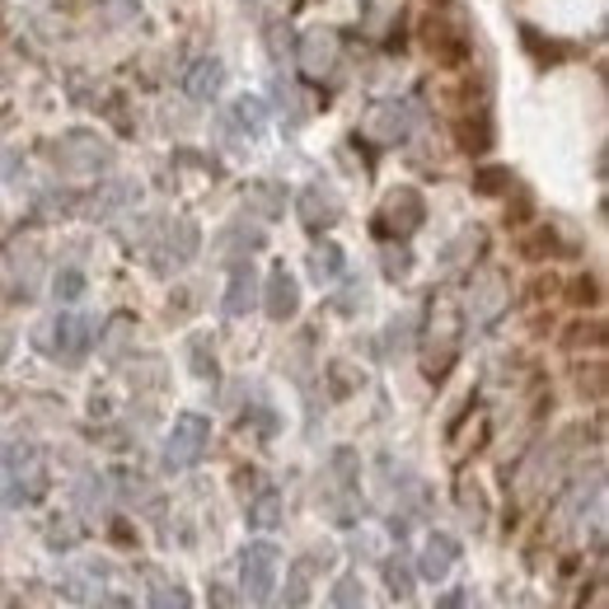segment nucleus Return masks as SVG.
I'll use <instances>...</instances> for the list:
<instances>
[{"label": "nucleus", "instance_id": "obj_1", "mask_svg": "<svg viewBox=\"0 0 609 609\" xmlns=\"http://www.w3.org/2000/svg\"><path fill=\"white\" fill-rule=\"evenodd\" d=\"M460 333H464V314L455 296H431L427 305V333H422V366L427 380H445V370L460 357Z\"/></svg>", "mask_w": 609, "mask_h": 609}, {"label": "nucleus", "instance_id": "obj_2", "mask_svg": "<svg viewBox=\"0 0 609 609\" xmlns=\"http://www.w3.org/2000/svg\"><path fill=\"white\" fill-rule=\"evenodd\" d=\"M207 445H211V422L202 412H179L165 441V469H192L207 455Z\"/></svg>", "mask_w": 609, "mask_h": 609}, {"label": "nucleus", "instance_id": "obj_3", "mask_svg": "<svg viewBox=\"0 0 609 609\" xmlns=\"http://www.w3.org/2000/svg\"><path fill=\"white\" fill-rule=\"evenodd\" d=\"M338 56H343L338 29L314 24V29L301 33V43H296V66H301L305 81H328V75L338 71Z\"/></svg>", "mask_w": 609, "mask_h": 609}, {"label": "nucleus", "instance_id": "obj_4", "mask_svg": "<svg viewBox=\"0 0 609 609\" xmlns=\"http://www.w3.org/2000/svg\"><path fill=\"white\" fill-rule=\"evenodd\" d=\"M277 567H282V554H277V544H249L244 548V567H240V577H244V600L253 605H267L272 600V586H277Z\"/></svg>", "mask_w": 609, "mask_h": 609}, {"label": "nucleus", "instance_id": "obj_5", "mask_svg": "<svg viewBox=\"0 0 609 609\" xmlns=\"http://www.w3.org/2000/svg\"><path fill=\"white\" fill-rule=\"evenodd\" d=\"M427 221V202H422V192L418 188H395L385 198V207H380V221H376V230L380 234H389V240H408L412 230H418Z\"/></svg>", "mask_w": 609, "mask_h": 609}, {"label": "nucleus", "instance_id": "obj_6", "mask_svg": "<svg viewBox=\"0 0 609 609\" xmlns=\"http://www.w3.org/2000/svg\"><path fill=\"white\" fill-rule=\"evenodd\" d=\"M56 165L66 174H99L113 165V150L94 132H66L62 141H56Z\"/></svg>", "mask_w": 609, "mask_h": 609}, {"label": "nucleus", "instance_id": "obj_7", "mask_svg": "<svg viewBox=\"0 0 609 609\" xmlns=\"http://www.w3.org/2000/svg\"><path fill=\"white\" fill-rule=\"evenodd\" d=\"M506 305H511V286H506L502 272H483V277H474V291H469V314H474L479 328H493Z\"/></svg>", "mask_w": 609, "mask_h": 609}, {"label": "nucleus", "instance_id": "obj_8", "mask_svg": "<svg viewBox=\"0 0 609 609\" xmlns=\"http://www.w3.org/2000/svg\"><path fill=\"white\" fill-rule=\"evenodd\" d=\"M422 48L437 56L441 66H460L469 56V43H464V33L455 29V19H441V14L422 19Z\"/></svg>", "mask_w": 609, "mask_h": 609}, {"label": "nucleus", "instance_id": "obj_9", "mask_svg": "<svg viewBox=\"0 0 609 609\" xmlns=\"http://www.w3.org/2000/svg\"><path fill=\"white\" fill-rule=\"evenodd\" d=\"M366 132L376 136V141H385V146L403 141V136L412 132V104H403V99L376 104V108H370V117H366Z\"/></svg>", "mask_w": 609, "mask_h": 609}, {"label": "nucleus", "instance_id": "obj_10", "mask_svg": "<svg viewBox=\"0 0 609 609\" xmlns=\"http://www.w3.org/2000/svg\"><path fill=\"white\" fill-rule=\"evenodd\" d=\"M296 216H301L305 230H328V225H338V216H343L338 192L324 188V183H309V188L301 192V202H296Z\"/></svg>", "mask_w": 609, "mask_h": 609}, {"label": "nucleus", "instance_id": "obj_11", "mask_svg": "<svg viewBox=\"0 0 609 609\" xmlns=\"http://www.w3.org/2000/svg\"><path fill=\"white\" fill-rule=\"evenodd\" d=\"M263 309H267V319H296V309H301V282L291 277L286 267H272V277H267V291H263Z\"/></svg>", "mask_w": 609, "mask_h": 609}, {"label": "nucleus", "instance_id": "obj_12", "mask_svg": "<svg viewBox=\"0 0 609 609\" xmlns=\"http://www.w3.org/2000/svg\"><path fill=\"white\" fill-rule=\"evenodd\" d=\"M52 333H56V357L62 361H81L85 351H90V338H94V324L85 319V314H56V324H52Z\"/></svg>", "mask_w": 609, "mask_h": 609}, {"label": "nucleus", "instance_id": "obj_13", "mask_svg": "<svg viewBox=\"0 0 609 609\" xmlns=\"http://www.w3.org/2000/svg\"><path fill=\"white\" fill-rule=\"evenodd\" d=\"M455 558H460V539L455 535H427V544H422V558H418V573L427 577V581H445L450 577V567H455Z\"/></svg>", "mask_w": 609, "mask_h": 609}, {"label": "nucleus", "instance_id": "obj_14", "mask_svg": "<svg viewBox=\"0 0 609 609\" xmlns=\"http://www.w3.org/2000/svg\"><path fill=\"white\" fill-rule=\"evenodd\" d=\"M253 305H259V272H253V263H234L230 286H225V314L230 319H244Z\"/></svg>", "mask_w": 609, "mask_h": 609}, {"label": "nucleus", "instance_id": "obj_15", "mask_svg": "<svg viewBox=\"0 0 609 609\" xmlns=\"http://www.w3.org/2000/svg\"><path fill=\"white\" fill-rule=\"evenodd\" d=\"M188 94H192V99H216V94H221L225 90V66H221V56H202V62L198 66H192L188 71Z\"/></svg>", "mask_w": 609, "mask_h": 609}, {"label": "nucleus", "instance_id": "obj_16", "mask_svg": "<svg viewBox=\"0 0 609 609\" xmlns=\"http://www.w3.org/2000/svg\"><path fill=\"white\" fill-rule=\"evenodd\" d=\"M198 259V225L192 221H179L169 230V249H165V259H160V267H183V263H192Z\"/></svg>", "mask_w": 609, "mask_h": 609}, {"label": "nucleus", "instance_id": "obj_17", "mask_svg": "<svg viewBox=\"0 0 609 609\" xmlns=\"http://www.w3.org/2000/svg\"><path fill=\"white\" fill-rule=\"evenodd\" d=\"M230 123L240 127L244 136H259V132L267 127V104H263V99H253V94H244V99H234Z\"/></svg>", "mask_w": 609, "mask_h": 609}, {"label": "nucleus", "instance_id": "obj_18", "mask_svg": "<svg viewBox=\"0 0 609 609\" xmlns=\"http://www.w3.org/2000/svg\"><path fill=\"white\" fill-rule=\"evenodd\" d=\"M253 211L263 216V221H277V216L286 211V192L277 183H249V198H244Z\"/></svg>", "mask_w": 609, "mask_h": 609}, {"label": "nucleus", "instance_id": "obj_19", "mask_svg": "<svg viewBox=\"0 0 609 609\" xmlns=\"http://www.w3.org/2000/svg\"><path fill=\"white\" fill-rule=\"evenodd\" d=\"M249 525H253V529H277V525H282V493L263 487V493L249 502Z\"/></svg>", "mask_w": 609, "mask_h": 609}, {"label": "nucleus", "instance_id": "obj_20", "mask_svg": "<svg viewBox=\"0 0 609 609\" xmlns=\"http://www.w3.org/2000/svg\"><path fill=\"white\" fill-rule=\"evenodd\" d=\"M309 272H314V282H338L343 277V249L338 244H319L309 253Z\"/></svg>", "mask_w": 609, "mask_h": 609}, {"label": "nucleus", "instance_id": "obj_21", "mask_svg": "<svg viewBox=\"0 0 609 609\" xmlns=\"http://www.w3.org/2000/svg\"><path fill=\"white\" fill-rule=\"evenodd\" d=\"M412 581H418V577H412V567H408V558H385V586H389V596H395V600H408L412 596Z\"/></svg>", "mask_w": 609, "mask_h": 609}, {"label": "nucleus", "instance_id": "obj_22", "mask_svg": "<svg viewBox=\"0 0 609 609\" xmlns=\"http://www.w3.org/2000/svg\"><path fill=\"white\" fill-rule=\"evenodd\" d=\"M460 146L469 155H479V150L493 146V127H487V117H464V123H460Z\"/></svg>", "mask_w": 609, "mask_h": 609}, {"label": "nucleus", "instance_id": "obj_23", "mask_svg": "<svg viewBox=\"0 0 609 609\" xmlns=\"http://www.w3.org/2000/svg\"><path fill=\"white\" fill-rule=\"evenodd\" d=\"M127 202H136V183H108L99 198H94V216H113V211H123Z\"/></svg>", "mask_w": 609, "mask_h": 609}, {"label": "nucleus", "instance_id": "obj_24", "mask_svg": "<svg viewBox=\"0 0 609 609\" xmlns=\"http://www.w3.org/2000/svg\"><path fill=\"white\" fill-rule=\"evenodd\" d=\"M52 296L56 301H81L85 296V272L81 267H62V272H56V277H52Z\"/></svg>", "mask_w": 609, "mask_h": 609}, {"label": "nucleus", "instance_id": "obj_25", "mask_svg": "<svg viewBox=\"0 0 609 609\" xmlns=\"http://www.w3.org/2000/svg\"><path fill=\"white\" fill-rule=\"evenodd\" d=\"M577 389H581V399H591V403L605 399V361L600 357L591 366H577Z\"/></svg>", "mask_w": 609, "mask_h": 609}, {"label": "nucleus", "instance_id": "obj_26", "mask_svg": "<svg viewBox=\"0 0 609 609\" xmlns=\"http://www.w3.org/2000/svg\"><path fill=\"white\" fill-rule=\"evenodd\" d=\"M221 244H225V253L240 249L244 259H249L253 249H263V230H253V225H230V230L221 234Z\"/></svg>", "mask_w": 609, "mask_h": 609}, {"label": "nucleus", "instance_id": "obj_27", "mask_svg": "<svg viewBox=\"0 0 609 609\" xmlns=\"http://www.w3.org/2000/svg\"><path fill=\"white\" fill-rule=\"evenodd\" d=\"M506 188H511V169H502V165H487L474 174V192H483V198H497Z\"/></svg>", "mask_w": 609, "mask_h": 609}, {"label": "nucleus", "instance_id": "obj_28", "mask_svg": "<svg viewBox=\"0 0 609 609\" xmlns=\"http://www.w3.org/2000/svg\"><path fill=\"white\" fill-rule=\"evenodd\" d=\"M380 259H385V277H389V282H403L408 272H412V253H408L403 244H385Z\"/></svg>", "mask_w": 609, "mask_h": 609}, {"label": "nucleus", "instance_id": "obj_29", "mask_svg": "<svg viewBox=\"0 0 609 609\" xmlns=\"http://www.w3.org/2000/svg\"><path fill=\"white\" fill-rule=\"evenodd\" d=\"M563 244H558V234L554 230H535V234H529V240L521 244V253H525V259H554V253H558Z\"/></svg>", "mask_w": 609, "mask_h": 609}, {"label": "nucleus", "instance_id": "obj_30", "mask_svg": "<svg viewBox=\"0 0 609 609\" xmlns=\"http://www.w3.org/2000/svg\"><path fill=\"white\" fill-rule=\"evenodd\" d=\"M460 506H464V516H469V521L483 525L487 502H483V493H479V483H474V479H464V483H460Z\"/></svg>", "mask_w": 609, "mask_h": 609}, {"label": "nucleus", "instance_id": "obj_31", "mask_svg": "<svg viewBox=\"0 0 609 609\" xmlns=\"http://www.w3.org/2000/svg\"><path fill=\"white\" fill-rule=\"evenodd\" d=\"M188 591L183 586H174V581H160L155 586V596H150V609H188Z\"/></svg>", "mask_w": 609, "mask_h": 609}, {"label": "nucleus", "instance_id": "obj_32", "mask_svg": "<svg viewBox=\"0 0 609 609\" xmlns=\"http://www.w3.org/2000/svg\"><path fill=\"white\" fill-rule=\"evenodd\" d=\"M188 351H192V376L211 380V376H216V351H211V343H207V338H192Z\"/></svg>", "mask_w": 609, "mask_h": 609}, {"label": "nucleus", "instance_id": "obj_33", "mask_svg": "<svg viewBox=\"0 0 609 609\" xmlns=\"http://www.w3.org/2000/svg\"><path fill=\"white\" fill-rule=\"evenodd\" d=\"M366 591H361V581L357 577H338V586H333V605L338 609H361Z\"/></svg>", "mask_w": 609, "mask_h": 609}, {"label": "nucleus", "instance_id": "obj_34", "mask_svg": "<svg viewBox=\"0 0 609 609\" xmlns=\"http://www.w3.org/2000/svg\"><path fill=\"white\" fill-rule=\"evenodd\" d=\"M309 600V567L301 563V567H291V586H286V605L291 609H301Z\"/></svg>", "mask_w": 609, "mask_h": 609}, {"label": "nucleus", "instance_id": "obj_35", "mask_svg": "<svg viewBox=\"0 0 609 609\" xmlns=\"http://www.w3.org/2000/svg\"><path fill=\"white\" fill-rule=\"evenodd\" d=\"M521 38H525V48H535V52H539V56H535V62H563V56H558L563 48H558V43H544V38H539L535 29H529V24L521 29Z\"/></svg>", "mask_w": 609, "mask_h": 609}, {"label": "nucleus", "instance_id": "obj_36", "mask_svg": "<svg viewBox=\"0 0 609 609\" xmlns=\"http://www.w3.org/2000/svg\"><path fill=\"white\" fill-rule=\"evenodd\" d=\"M573 301L577 305H600V277H577L573 282Z\"/></svg>", "mask_w": 609, "mask_h": 609}, {"label": "nucleus", "instance_id": "obj_37", "mask_svg": "<svg viewBox=\"0 0 609 609\" xmlns=\"http://www.w3.org/2000/svg\"><path fill=\"white\" fill-rule=\"evenodd\" d=\"M277 108H282V117H291V123H301V117H305V108H301V99H296V90H291V85H277Z\"/></svg>", "mask_w": 609, "mask_h": 609}, {"label": "nucleus", "instance_id": "obj_38", "mask_svg": "<svg viewBox=\"0 0 609 609\" xmlns=\"http://www.w3.org/2000/svg\"><path fill=\"white\" fill-rule=\"evenodd\" d=\"M567 343H573V347H586V343H591V347H605V328H600V324H577Z\"/></svg>", "mask_w": 609, "mask_h": 609}, {"label": "nucleus", "instance_id": "obj_39", "mask_svg": "<svg viewBox=\"0 0 609 609\" xmlns=\"http://www.w3.org/2000/svg\"><path fill=\"white\" fill-rule=\"evenodd\" d=\"M211 609H249L240 591H230V586H211Z\"/></svg>", "mask_w": 609, "mask_h": 609}, {"label": "nucleus", "instance_id": "obj_40", "mask_svg": "<svg viewBox=\"0 0 609 609\" xmlns=\"http://www.w3.org/2000/svg\"><path fill=\"white\" fill-rule=\"evenodd\" d=\"M328 380H333V395H338V399H347V395H351V385H357V380H351V366H343V361L328 370Z\"/></svg>", "mask_w": 609, "mask_h": 609}, {"label": "nucleus", "instance_id": "obj_41", "mask_svg": "<svg viewBox=\"0 0 609 609\" xmlns=\"http://www.w3.org/2000/svg\"><path fill=\"white\" fill-rule=\"evenodd\" d=\"M117 487H123V497H141L146 493V479L141 474H127V469H123V474H117Z\"/></svg>", "mask_w": 609, "mask_h": 609}, {"label": "nucleus", "instance_id": "obj_42", "mask_svg": "<svg viewBox=\"0 0 609 609\" xmlns=\"http://www.w3.org/2000/svg\"><path fill=\"white\" fill-rule=\"evenodd\" d=\"M357 305H366V286H357V282H351L347 291H343V296H338V309H357Z\"/></svg>", "mask_w": 609, "mask_h": 609}, {"label": "nucleus", "instance_id": "obj_43", "mask_svg": "<svg viewBox=\"0 0 609 609\" xmlns=\"http://www.w3.org/2000/svg\"><path fill=\"white\" fill-rule=\"evenodd\" d=\"M554 291H558V277H535V286H529V296H535V301H548V296H554Z\"/></svg>", "mask_w": 609, "mask_h": 609}, {"label": "nucleus", "instance_id": "obj_44", "mask_svg": "<svg viewBox=\"0 0 609 609\" xmlns=\"http://www.w3.org/2000/svg\"><path fill=\"white\" fill-rule=\"evenodd\" d=\"M10 351H14V333H10V328H0V366L10 361Z\"/></svg>", "mask_w": 609, "mask_h": 609}, {"label": "nucleus", "instance_id": "obj_45", "mask_svg": "<svg viewBox=\"0 0 609 609\" xmlns=\"http://www.w3.org/2000/svg\"><path fill=\"white\" fill-rule=\"evenodd\" d=\"M437 609H464V591H445V596L437 600Z\"/></svg>", "mask_w": 609, "mask_h": 609}]
</instances>
